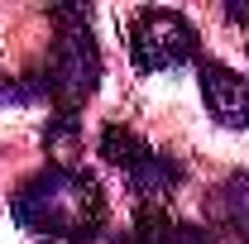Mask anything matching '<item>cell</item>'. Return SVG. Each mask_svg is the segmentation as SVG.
<instances>
[{"label": "cell", "instance_id": "7", "mask_svg": "<svg viewBox=\"0 0 249 244\" xmlns=\"http://www.w3.org/2000/svg\"><path fill=\"white\" fill-rule=\"evenodd\" d=\"M96 149H101V158H106V163H115L120 173H134V168H139V163L154 153L144 139H139V134H134V129H124V124H106Z\"/></svg>", "mask_w": 249, "mask_h": 244}, {"label": "cell", "instance_id": "6", "mask_svg": "<svg viewBox=\"0 0 249 244\" xmlns=\"http://www.w3.org/2000/svg\"><path fill=\"white\" fill-rule=\"evenodd\" d=\"M124 177H129V187L144 196V206H163L168 192L182 182V168H178L168 153H149V158H144L134 173H124Z\"/></svg>", "mask_w": 249, "mask_h": 244}, {"label": "cell", "instance_id": "2", "mask_svg": "<svg viewBox=\"0 0 249 244\" xmlns=\"http://www.w3.org/2000/svg\"><path fill=\"white\" fill-rule=\"evenodd\" d=\"M101 87V48L87 24L62 29L53 53H48V72H43V91L62 115H72L77 105H87Z\"/></svg>", "mask_w": 249, "mask_h": 244}, {"label": "cell", "instance_id": "5", "mask_svg": "<svg viewBox=\"0 0 249 244\" xmlns=\"http://www.w3.org/2000/svg\"><path fill=\"white\" fill-rule=\"evenodd\" d=\"M211 211H216L220 230H230L240 244H249V173H230V177L216 187Z\"/></svg>", "mask_w": 249, "mask_h": 244}, {"label": "cell", "instance_id": "4", "mask_svg": "<svg viewBox=\"0 0 249 244\" xmlns=\"http://www.w3.org/2000/svg\"><path fill=\"white\" fill-rule=\"evenodd\" d=\"M196 82H201V101L225 129H249V77H240L225 62H196Z\"/></svg>", "mask_w": 249, "mask_h": 244}, {"label": "cell", "instance_id": "1", "mask_svg": "<svg viewBox=\"0 0 249 244\" xmlns=\"http://www.w3.org/2000/svg\"><path fill=\"white\" fill-rule=\"evenodd\" d=\"M10 215L29 235L58 244H91L106 225V192L91 173L72 163H53L10 196Z\"/></svg>", "mask_w": 249, "mask_h": 244}, {"label": "cell", "instance_id": "9", "mask_svg": "<svg viewBox=\"0 0 249 244\" xmlns=\"http://www.w3.org/2000/svg\"><path fill=\"white\" fill-rule=\"evenodd\" d=\"M173 244H216V240H211L206 225H178L173 230Z\"/></svg>", "mask_w": 249, "mask_h": 244}, {"label": "cell", "instance_id": "10", "mask_svg": "<svg viewBox=\"0 0 249 244\" xmlns=\"http://www.w3.org/2000/svg\"><path fill=\"white\" fill-rule=\"evenodd\" d=\"M10 101H24V87H19V77L0 72V105H10Z\"/></svg>", "mask_w": 249, "mask_h": 244}, {"label": "cell", "instance_id": "3", "mask_svg": "<svg viewBox=\"0 0 249 244\" xmlns=\"http://www.w3.org/2000/svg\"><path fill=\"white\" fill-rule=\"evenodd\" d=\"M129 58L139 72H168V67H182L196 58V29L192 19L178 10H139L129 19Z\"/></svg>", "mask_w": 249, "mask_h": 244}, {"label": "cell", "instance_id": "8", "mask_svg": "<svg viewBox=\"0 0 249 244\" xmlns=\"http://www.w3.org/2000/svg\"><path fill=\"white\" fill-rule=\"evenodd\" d=\"M173 230H178V220L163 211V206H139L134 230H129L124 244H173Z\"/></svg>", "mask_w": 249, "mask_h": 244}]
</instances>
